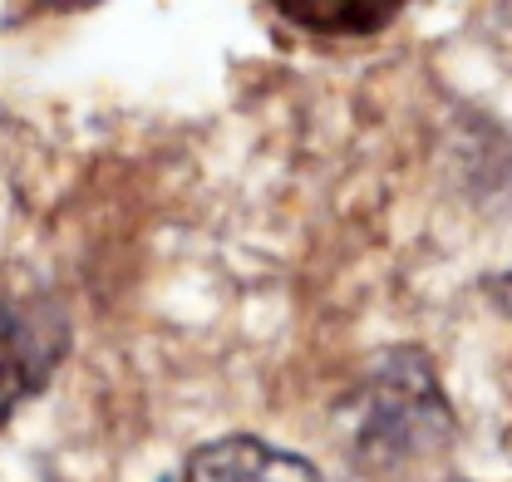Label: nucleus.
<instances>
[{
  "mask_svg": "<svg viewBox=\"0 0 512 482\" xmlns=\"http://www.w3.org/2000/svg\"><path fill=\"white\" fill-rule=\"evenodd\" d=\"M271 10L320 40H370L409 10V0H271Z\"/></svg>",
  "mask_w": 512,
  "mask_h": 482,
  "instance_id": "3",
  "label": "nucleus"
},
{
  "mask_svg": "<svg viewBox=\"0 0 512 482\" xmlns=\"http://www.w3.org/2000/svg\"><path fill=\"white\" fill-rule=\"evenodd\" d=\"M188 482H325L296 453L271 448L261 438H222L197 448L188 463Z\"/></svg>",
  "mask_w": 512,
  "mask_h": 482,
  "instance_id": "2",
  "label": "nucleus"
},
{
  "mask_svg": "<svg viewBox=\"0 0 512 482\" xmlns=\"http://www.w3.org/2000/svg\"><path fill=\"white\" fill-rule=\"evenodd\" d=\"M60 355V325H50L35 305L0 301V419L5 409L30 394Z\"/></svg>",
  "mask_w": 512,
  "mask_h": 482,
  "instance_id": "1",
  "label": "nucleus"
}]
</instances>
